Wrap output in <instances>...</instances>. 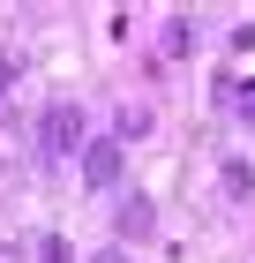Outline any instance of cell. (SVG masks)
Returning a JSON list of instances; mask_svg holds the SVG:
<instances>
[{
    "label": "cell",
    "mask_w": 255,
    "mask_h": 263,
    "mask_svg": "<svg viewBox=\"0 0 255 263\" xmlns=\"http://www.w3.org/2000/svg\"><path fill=\"white\" fill-rule=\"evenodd\" d=\"M38 263H75V256H68V241H60V233H45V241H38Z\"/></svg>",
    "instance_id": "cell-3"
},
{
    "label": "cell",
    "mask_w": 255,
    "mask_h": 263,
    "mask_svg": "<svg viewBox=\"0 0 255 263\" xmlns=\"http://www.w3.org/2000/svg\"><path fill=\"white\" fill-rule=\"evenodd\" d=\"M98 263H128V256H120V248H98Z\"/></svg>",
    "instance_id": "cell-5"
},
{
    "label": "cell",
    "mask_w": 255,
    "mask_h": 263,
    "mask_svg": "<svg viewBox=\"0 0 255 263\" xmlns=\"http://www.w3.org/2000/svg\"><path fill=\"white\" fill-rule=\"evenodd\" d=\"M120 165H128V158H120V143H113V136L83 143V181H90V188H120Z\"/></svg>",
    "instance_id": "cell-2"
},
{
    "label": "cell",
    "mask_w": 255,
    "mask_h": 263,
    "mask_svg": "<svg viewBox=\"0 0 255 263\" xmlns=\"http://www.w3.org/2000/svg\"><path fill=\"white\" fill-rule=\"evenodd\" d=\"M8 76H15V61H8V53H0V90H8Z\"/></svg>",
    "instance_id": "cell-4"
},
{
    "label": "cell",
    "mask_w": 255,
    "mask_h": 263,
    "mask_svg": "<svg viewBox=\"0 0 255 263\" xmlns=\"http://www.w3.org/2000/svg\"><path fill=\"white\" fill-rule=\"evenodd\" d=\"M38 143H45V158H68V151H83V113H75V105H53Z\"/></svg>",
    "instance_id": "cell-1"
}]
</instances>
